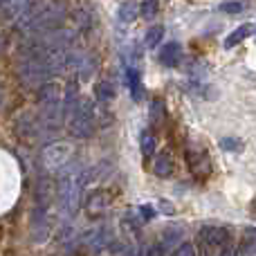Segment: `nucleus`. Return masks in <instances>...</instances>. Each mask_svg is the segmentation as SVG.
<instances>
[{
    "label": "nucleus",
    "instance_id": "f257e3e1",
    "mask_svg": "<svg viewBox=\"0 0 256 256\" xmlns=\"http://www.w3.org/2000/svg\"><path fill=\"white\" fill-rule=\"evenodd\" d=\"M72 132L76 137H90L94 132V110L88 102L79 104L74 112V120H72Z\"/></svg>",
    "mask_w": 256,
    "mask_h": 256
},
{
    "label": "nucleus",
    "instance_id": "f03ea898",
    "mask_svg": "<svg viewBox=\"0 0 256 256\" xmlns=\"http://www.w3.org/2000/svg\"><path fill=\"white\" fill-rule=\"evenodd\" d=\"M200 243L204 250H214V248H222L230 243V232L225 227H216V225H204L200 230Z\"/></svg>",
    "mask_w": 256,
    "mask_h": 256
},
{
    "label": "nucleus",
    "instance_id": "7ed1b4c3",
    "mask_svg": "<svg viewBox=\"0 0 256 256\" xmlns=\"http://www.w3.org/2000/svg\"><path fill=\"white\" fill-rule=\"evenodd\" d=\"M182 61V45L180 43H166L160 50V63L166 68H176Z\"/></svg>",
    "mask_w": 256,
    "mask_h": 256
},
{
    "label": "nucleus",
    "instance_id": "20e7f679",
    "mask_svg": "<svg viewBox=\"0 0 256 256\" xmlns=\"http://www.w3.org/2000/svg\"><path fill=\"white\" fill-rule=\"evenodd\" d=\"M70 146L66 144H54L50 146L48 150H45V162H48V166H58V164H63L68 158H70Z\"/></svg>",
    "mask_w": 256,
    "mask_h": 256
},
{
    "label": "nucleus",
    "instance_id": "39448f33",
    "mask_svg": "<svg viewBox=\"0 0 256 256\" xmlns=\"http://www.w3.org/2000/svg\"><path fill=\"white\" fill-rule=\"evenodd\" d=\"M126 79H128V86H130V97L142 102L144 99V86H142L140 70L135 66H126Z\"/></svg>",
    "mask_w": 256,
    "mask_h": 256
},
{
    "label": "nucleus",
    "instance_id": "423d86ee",
    "mask_svg": "<svg viewBox=\"0 0 256 256\" xmlns=\"http://www.w3.org/2000/svg\"><path fill=\"white\" fill-rule=\"evenodd\" d=\"M153 171H155V176H160V178H168L173 173V160H171V155H168V150H162V153L155 155Z\"/></svg>",
    "mask_w": 256,
    "mask_h": 256
},
{
    "label": "nucleus",
    "instance_id": "0eeeda50",
    "mask_svg": "<svg viewBox=\"0 0 256 256\" xmlns=\"http://www.w3.org/2000/svg\"><path fill=\"white\" fill-rule=\"evenodd\" d=\"M182 236H184V225L166 227V230H164V236H162V240H160V243H162L166 250H176L178 245H180Z\"/></svg>",
    "mask_w": 256,
    "mask_h": 256
},
{
    "label": "nucleus",
    "instance_id": "6e6552de",
    "mask_svg": "<svg viewBox=\"0 0 256 256\" xmlns=\"http://www.w3.org/2000/svg\"><path fill=\"white\" fill-rule=\"evenodd\" d=\"M252 32H254V27L245 22V25L236 27V30L232 32V34H230V36H227V38H225V43H222V45H225V48H236V45H238L240 40H245V38H248V36L252 34Z\"/></svg>",
    "mask_w": 256,
    "mask_h": 256
},
{
    "label": "nucleus",
    "instance_id": "1a4fd4ad",
    "mask_svg": "<svg viewBox=\"0 0 256 256\" xmlns=\"http://www.w3.org/2000/svg\"><path fill=\"white\" fill-rule=\"evenodd\" d=\"M137 9H140V4H137V2H122L120 4V12H117L120 22H130L132 18L137 16Z\"/></svg>",
    "mask_w": 256,
    "mask_h": 256
},
{
    "label": "nucleus",
    "instance_id": "9d476101",
    "mask_svg": "<svg viewBox=\"0 0 256 256\" xmlns=\"http://www.w3.org/2000/svg\"><path fill=\"white\" fill-rule=\"evenodd\" d=\"M140 148H142V153H144V155H153L155 153V135H153V132H148V130L142 132Z\"/></svg>",
    "mask_w": 256,
    "mask_h": 256
},
{
    "label": "nucleus",
    "instance_id": "9b49d317",
    "mask_svg": "<svg viewBox=\"0 0 256 256\" xmlns=\"http://www.w3.org/2000/svg\"><path fill=\"white\" fill-rule=\"evenodd\" d=\"M162 36H164V27L162 25H155V27H150L148 32H146V48H155V45L162 40Z\"/></svg>",
    "mask_w": 256,
    "mask_h": 256
},
{
    "label": "nucleus",
    "instance_id": "f8f14e48",
    "mask_svg": "<svg viewBox=\"0 0 256 256\" xmlns=\"http://www.w3.org/2000/svg\"><path fill=\"white\" fill-rule=\"evenodd\" d=\"M112 97H115V90H112V86L108 84V81H102V84L97 86V99L102 104H106V102H110Z\"/></svg>",
    "mask_w": 256,
    "mask_h": 256
},
{
    "label": "nucleus",
    "instance_id": "ddd939ff",
    "mask_svg": "<svg viewBox=\"0 0 256 256\" xmlns=\"http://www.w3.org/2000/svg\"><path fill=\"white\" fill-rule=\"evenodd\" d=\"M140 9H142V16L144 18H153L155 14H158L160 4L153 2V0H148V2H140Z\"/></svg>",
    "mask_w": 256,
    "mask_h": 256
},
{
    "label": "nucleus",
    "instance_id": "4468645a",
    "mask_svg": "<svg viewBox=\"0 0 256 256\" xmlns=\"http://www.w3.org/2000/svg\"><path fill=\"white\" fill-rule=\"evenodd\" d=\"M220 9L222 12H227V14H240L245 9V4L243 2H222Z\"/></svg>",
    "mask_w": 256,
    "mask_h": 256
},
{
    "label": "nucleus",
    "instance_id": "2eb2a0df",
    "mask_svg": "<svg viewBox=\"0 0 256 256\" xmlns=\"http://www.w3.org/2000/svg\"><path fill=\"white\" fill-rule=\"evenodd\" d=\"M176 256H196V250L191 248L189 243H182V245H178Z\"/></svg>",
    "mask_w": 256,
    "mask_h": 256
},
{
    "label": "nucleus",
    "instance_id": "dca6fc26",
    "mask_svg": "<svg viewBox=\"0 0 256 256\" xmlns=\"http://www.w3.org/2000/svg\"><path fill=\"white\" fill-rule=\"evenodd\" d=\"M222 148H230V150H238L240 148V144H238V140H232V137H230V140H222Z\"/></svg>",
    "mask_w": 256,
    "mask_h": 256
},
{
    "label": "nucleus",
    "instance_id": "f3484780",
    "mask_svg": "<svg viewBox=\"0 0 256 256\" xmlns=\"http://www.w3.org/2000/svg\"><path fill=\"white\" fill-rule=\"evenodd\" d=\"M140 212H142V218H144V220H150V218H153V214H155V209L148 207V204H142Z\"/></svg>",
    "mask_w": 256,
    "mask_h": 256
},
{
    "label": "nucleus",
    "instance_id": "a211bd4d",
    "mask_svg": "<svg viewBox=\"0 0 256 256\" xmlns=\"http://www.w3.org/2000/svg\"><path fill=\"white\" fill-rule=\"evenodd\" d=\"M164 254H166V248H164L162 243H158V245H155V248L150 250V252L146 254V256H164Z\"/></svg>",
    "mask_w": 256,
    "mask_h": 256
},
{
    "label": "nucleus",
    "instance_id": "6ab92c4d",
    "mask_svg": "<svg viewBox=\"0 0 256 256\" xmlns=\"http://www.w3.org/2000/svg\"><path fill=\"white\" fill-rule=\"evenodd\" d=\"M150 117H153V120H155V117H158V120L162 117V104H160V102L153 104V108H150Z\"/></svg>",
    "mask_w": 256,
    "mask_h": 256
},
{
    "label": "nucleus",
    "instance_id": "aec40b11",
    "mask_svg": "<svg viewBox=\"0 0 256 256\" xmlns=\"http://www.w3.org/2000/svg\"><path fill=\"white\" fill-rule=\"evenodd\" d=\"M160 207H162L166 214H173V207H171V204H168V202H164V200H162V202H160Z\"/></svg>",
    "mask_w": 256,
    "mask_h": 256
}]
</instances>
